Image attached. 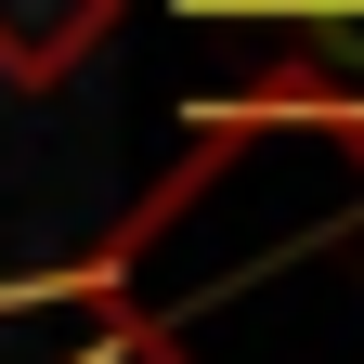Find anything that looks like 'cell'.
Instances as JSON below:
<instances>
[{"label":"cell","instance_id":"1","mask_svg":"<svg viewBox=\"0 0 364 364\" xmlns=\"http://www.w3.org/2000/svg\"><path fill=\"white\" fill-rule=\"evenodd\" d=\"M78 273L130 364H364V117H196Z\"/></svg>","mask_w":364,"mask_h":364},{"label":"cell","instance_id":"2","mask_svg":"<svg viewBox=\"0 0 364 364\" xmlns=\"http://www.w3.org/2000/svg\"><path fill=\"white\" fill-rule=\"evenodd\" d=\"M182 26H260V39H299L312 65V91H326L338 117H364V0H169Z\"/></svg>","mask_w":364,"mask_h":364},{"label":"cell","instance_id":"3","mask_svg":"<svg viewBox=\"0 0 364 364\" xmlns=\"http://www.w3.org/2000/svg\"><path fill=\"white\" fill-rule=\"evenodd\" d=\"M130 0H0V78L14 91H65Z\"/></svg>","mask_w":364,"mask_h":364}]
</instances>
